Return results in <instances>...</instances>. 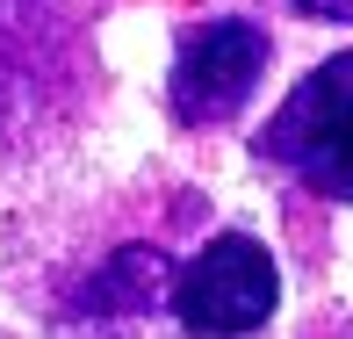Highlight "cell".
<instances>
[{
    "label": "cell",
    "instance_id": "cell-4",
    "mask_svg": "<svg viewBox=\"0 0 353 339\" xmlns=\"http://www.w3.org/2000/svg\"><path fill=\"white\" fill-rule=\"evenodd\" d=\"M296 8H310V14H339V22H353V0H296Z\"/></svg>",
    "mask_w": 353,
    "mask_h": 339
},
{
    "label": "cell",
    "instance_id": "cell-2",
    "mask_svg": "<svg viewBox=\"0 0 353 339\" xmlns=\"http://www.w3.org/2000/svg\"><path fill=\"white\" fill-rule=\"evenodd\" d=\"M274 303H281L274 253L245 231L210 238L173 282V318H181L188 339H245L274 318Z\"/></svg>",
    "mask_w": 353,
    "mask_h": 339
},
{
    "label": "cell",
    "instance_id": "cell-1",
    "mask_svg": "<svg viewBox=\"0 0 353 339\" xmlns=\"http://www.w3.org/2000/svg\"><path fill=\"white\" fill-rule=\"evenodd\" d=\"M260 152L325 202H353V51L310 66L260 130Z\"/></svg>",
    "mask_w": 353,
    "mask_h": 339
},
{
    "label": "cell",
    "instance_id": "cell-3",
    "mask_svg": "<svg viewBox=\"0 0 353 339\" xmlns=\"http://www.w3.org/2000/svg\"><path fill=\"white\" fill-rule=\"evenodd\" d=\"M267 72V37L238 14L223 22H202L181 37V58H173V116L181 123H223Z\"/></svg>",
    "mask_w": 353,
    "mask_h": 339
}]
</instances>
